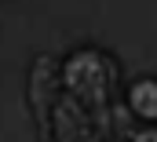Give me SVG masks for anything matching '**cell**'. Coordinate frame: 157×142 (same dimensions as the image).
<instances>
[{
	"mask_svg": "<svg viewBox=\"0 0 157 142\" xmlns=\"http://www.w3.org/2000/svg\"><path fill=\"white\" fill-rule=\"evenodd\" d=\"M59 84L62 91L80 102L84 109H91L95 117H102L113 106V88H117V62L95 47H80L73 51L62 69H59Z\"/></svg>",
	"mask_w": 157,
	"mask_h": 142,
	"instance_id": "1",
	"label": "cell"
},
{
	"mask_svg": "<svg viewBox=\"0 0 157 142\" xmlns=\"http://www.w3.org/2000/svg\"><path fill=\"white\" fill-rule=\"evenodd\" d=\"M48 128H55V142H106L102 139V120L91 109H84L80 102H73L66 91H59V99L51 102Z\"/></svg>",
	"mask_w": 157,
	"mask_h": 142,
	"instance_id": "2",
	"label": "cell"
},
{
	"mask_svg": "<svg viewBox=\"0 0 157 142\" xmlns=\"http://www.w3.org/2000/svg\"><path fill=\"white\" fill-rule=\"evenodd\" d=\"M59 84H55V66L48 62V58H40L37 66H33V84H29V102L37 109V120L40 128L48 131V113H51V102L59 99Z\"/></svg>",
	"mask_w": 157,
	"mask_h": 142,
	"instance_id": "3",
	"label": "cell"
},
{
	"mask_svg": "<svg viewBox=\"0 0 157 142\" xmlns=\"http://www.w3.org/2000/svg\"><path fill=\"white\" fill-rule=\"evenodd\" d=\"M124 109H128L139 124H157V80L154 77H139V80L128 88Z\"/></svg>",
	"mask_w": 157,
	"mask_h": 142,
	"instance_id": "4",
	"label": "cell"
},
{
	"mask_svg": "<svg viewBox=\"0 0 157 142\" xmlns=\"http://www.w3.org/2000/svg\"><path fill=\"white\" fill-rule=\"evenodd\" d=\"M44 142H51V139H48V135H44Z\"/></svg>",
	"mask_w": 157,
	"mask_h": 142,
	"instance_id": "5",
	"label": "cell"
}]
</instances>
